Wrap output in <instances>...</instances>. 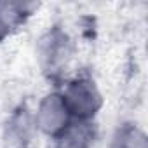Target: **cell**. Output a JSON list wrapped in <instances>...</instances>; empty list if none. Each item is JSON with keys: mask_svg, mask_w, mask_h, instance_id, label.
Instances as JSON below:
<instances>
[{"mask_svg": "<svg viewBox=\"0 0 148 148\" xmlns=\"http://www.w3.org/2000/svg\"><path fill=\"white\" fill-rule=\"evenodd\" d=\"M59 148H87V138H86V132L80 131V132L77 134L75 131H68L66 136L63 138Z\"/></svg>", "mask_w": 148, "mask_h": 148, "instance_id": "obj_3", "label": "cell"}, {"mask_svg": "<svg viewBox=\"0 0 148 148\" xmlns=\"http://www.w3.org/2000/svg\"><path fill=\"white\" fill-rule=\"evenodd\" d=\"M63 99L66 108L73 110L82 117L94 113V110L99 105V96L89 82H75V86L70 87L68 96Z\"/></svg>", "mask_w": 148, "mask_h": 148, "instance_id": "obj_1", "label": "cell"}, {"mask_svg": "<svg viewBox=\"0 0 148 148\" xmlns=\"http://www.w3.org/2000/svg\"><path fill=\"white\" fill-rule=\"evenodd\" d=\"M66 115H68V108L64 105V99L52 96L47 99V103H44V106L40 110L42 127L49 132H54V131L61 129L63 124H66Z\"/></svg>", "mask_w": 148, "mask_h": 148, "instance_id": "obj_2", "label": "cell"}]
</instances>
